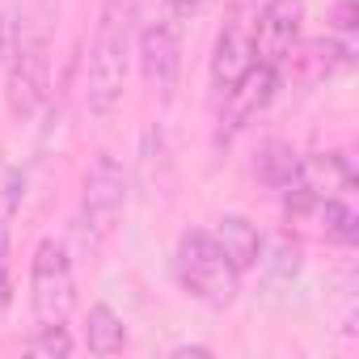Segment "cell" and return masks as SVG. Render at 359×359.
Listing matches in <instances>:
<instances>
[{"label": "cell", "mask_w": 359, "mask_h": 359, "mask_svg": "<svg viewBox=\"0 0 359 359\" xmlns=\"http://www.w3.org/2000/svg\"><path fill=\"white\" fill-rule=\"evenodd\" d=\"M131 22H135V0H106L102 5L97 34L85 60V106L97 118H106L123 102L131 72Z\"/></svg>", "instance_id": "obj_1"}, {"label": "cell", "mask_w": 359, "mask_h": 359, "mask_svg": "<svg viewBox=\"0 0 359 359\" xmlns=\"http://www.w3.org/2000/svg\"><path fill=\"white\" fill-rule=\"evenodd\" d=\"M173 275L191 300H199L208 309H229L241 292V271L229 262L216 233H208V229H187L177 237Z\"/></svg>", "instance_id": "obj_2"}, {"label": "cell", "mask_w": 359, "mask_h": 359, "mask_svg": "<svg viewBox=\"0 0 359 359\" xmlns=\"http://www.w3.org/2000/svg\"><path fill=\"white\" fill-rule=\"evenodd\" d=\"M9 68V106L18 118H34L39 106L47 102V72H51V18H47V0L22 13L18 43L5 60Z\"/></svg>", "instance_id": "obj_3"}, {"label": "cell", "mask_w": 359, "mask_h": 359, "mask_svg": "<svg viewBox=\"0 0 359 359\" xmlns=\"http://www.w3.org/2000/svg\"><path fill=\"white\" fill-rule=\"evenodd\" d=\"M76 309V275L68 245L60 237H43L30 258V313L39 325L68 321Z\"/></svg>", "instance_id": "obj_4"}, {"label": "cell", "mask_w": 359, "mask_h": 359, "mask_svg": "<svg viewBox=\"0 0 359 359\" xmlns=\"http://www.w3.org/2000/svg\"><path fill=\"white\" fill-rule=\"evenodd\" d=\"M127 208V169L110 156L97 152L89 173H85V195H81V229L89 241H102L114 233Z\"/></svg>", "instance_id": "obj_5"}, {"label": "cell", "mask_w": 359, "mask_h": 359, "mask_svg": "<svg viewBox=\"0 0 359 359\" xmlns=\"http://www.w3.org/2000/svg\"><path fill=\"white\" fill-rule=\"evenodd\" d=\"M300 22H304V0H266L250 26V47L258 64L283 68L287 55L300 43Z\"/></svg>", "instance_id": "obj_6"}, {"label": "cell", "mask_w": 359, "mask_h": 359, "mask_svg": "<svg viewBox=\"0 0 359 359\" xmlns=\"http://www.w3.org/2000/svg\"><path fill=\"white\" fill-rule=\"evenodd\" d=\"M135 55H140L144 81L169 102L177 89V72H182V39H177V26L173 22H148L135 39Z\"/></svg>", "instance_id": "obj_7"}, {"label": "cell", "mask_w": 359, "mask_h": 359, "mask_svg": "<svg viewBox=\"0 0 359 359\" xmlns=\"http://www.w3.org/2000/svg\"><path fill=\"white\" fill-rule=\"evenodd\" d=\"M275 89H279V68H271V64H258V60H254V64L241 72V81L220 97V123H224L229 131L250 127V123L271 106Z\"/></svg>", "instance_id": "obj_8"}, {"label": "cell", "mask_w": 359, "mask_h": 359, "mask_svg": "<svg viewBox=\"0 0 359 359\" xmlns=\"http://www.w3.org/2000/svg\"><path fill=\"white\" fill-rule=\"evenodd\" d=\"M254 64V47H250V30L241 22H229L216 39V51H212V93L216 102L241 81V72Z\"/></svg>", "instance_id": "obj_9"}, {"label": "cell", "mask_w": 359, "mask_h": 359, "mask_svg": "<svg viewBox=\"0 0 359 359\" xmlns=\"http://www.w3.org/2000/svg\"><path fill=\"white\" fill-rule=\"evenodd\" d=\"M216 241H220V250L229 254V262L237 271H254L258 258H262V245H266V237L258 233V224L245 220V216H220Z\"/></svg>", "instance_id": "obj_10"}, {"label": "cell", "mask_w": 359, "mask_h": 359, "mask_svg": "<svg viewBox=\"0 0 359 359\" xmlns=\"http://www.w3.org/2000/svg\"><path fill=\"white\" fill-rule=\"evenodd\" d=\"M296 169H300V152L287 144V140H262L258 144V156H254V177L271 191H287L296 182Z\"/></svg>", "instance_id": "obj_11"}, {"label": "cell", "mask_w": 359, "mask_h": 359, "mask_svg": "<svg viewBox=\"0 0 359 359\" xmlns=\"http://www.w3.org/2000/svg\"><path fill=\"white\" fill-rule=\"evenodd\" d=\"M85 346L89 355H123L127 351V325L110 304H93L85 321Z\"/></svg>", "instance_id": "obj_12"}, {"label": "cell", "mask_w": 359, "mask_h": 359, "mask_svg": "<svg viewBox=\"0 0 359 359\" xmlns=\"http://www.w3.org/2000/svg\"><path fill=\"white\" fill-rule=\"evenodd\" d=\"M346 55H351L346 43H338V39H317V43H304L300 51H292L287 60H296L300 72H304V81L313 85V81H325L334 68H342Z\"/></svg>", "instance_id": "obj_13"}, {"label": "cell", "mask_w": 359, "mask_h": 359, "mask_svg": "<svg viewBox=\"0 0 359 359\" xmlns=\"http://www.w3.org/2000/svg\"><path fill=\"white\" fill-rule=\"evenodd\" d=\"M309 216H317V224L325 229V237L334 245H355L359 241V212H355L351 199H321V203H313Z\"/></svg>", "instance_id": "obj_14"}, {"label": "cell", "mask_w": 359, "mask_h": 359, "mask_svg": "<svg viewBox=\"0 0 359 359\" xmlns=\"http://www.w3.org/2000/svg\"><path fill=\"white\" fill-rule=\"evenodd\" d=\"M26 355H43V359H68L76 351L72 334H68V321H55V325H39L26 342Z\"/></svg>", "instance_id": "obj_15"}, {"label": "cell", "mask_w": 359, "mask_h": 359, "mask_svg": "<svg viewBox=\"0 0 359 359\" xmlns=\"http://www.w3.org/2000/svg\"><path fill=\"white\" fill-rule=\"evenodd\" d=\"M258 266H266V275H271V279L292 283V279H296V271H300V245H296V241H287V237H275V241H271V250L262 245Z\"/></svg>", "instance_id": "obj_16"}, {"label": "cell", "mask_w": 359, "mask_h": 359, "mask_svg": "<svg viewBox=\"0 0 359 359\" xmlns=\"http://www.w3.org/2000/svg\"><path fill=\"white\" fill-rule=\"evenodd\" d=\"M334 30L338 34L355 30V0H338V5H334Z\"/></svg>", "instance_id": "obj_17"}, {"label": "cell", "mask_w": 359, "mask_h": 359, "mask_svg": "<svg viewBox=\"0 0 359 359\" xmlns=\"http://www.w3.org/2000/svg\"><path fill=\"white\" fill-rule=\"evenodd\" d=\"M165 5H169L173 18H191V13L199 9V0H165Z\"/></svg>", "instance_id": "obj_18"}, {"label": "cell", "mask_w": 359, "mask_h": 359, "mask_svg": "<svg viewBox=\"0 0 359 359\" xmlns=\"http://www.w3.org/2000/svg\"><path fill=\"white\" fill-rule=\"evenodd\" d=\"M173 355H212V351H208V346H177Z\"/></svg>", "instance_id": "obj_19"}]
</instances>
